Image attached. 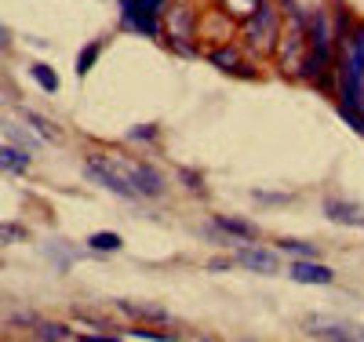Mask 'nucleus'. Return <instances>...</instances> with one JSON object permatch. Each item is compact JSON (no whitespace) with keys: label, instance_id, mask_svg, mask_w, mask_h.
<instances>
[{"label":"nucleus","instance_id":"nucleus-16","mask_svg":"<svg viewBox=\"0 0 364 342\" xmlns=\"http://www.w3.org/2000/svg\"><path fill=\"white\" fill-rule=\"evenodd\" d=\"M29 77H33L48 91V95H55V91H58V73L48 66V62H33V66H29Z\"/></svg>","mask_w":364,"mask_h":342},{"label":"nucleus","instance_id":"nucleus-6","mask_svg":"<svg viewBox=\"0 0 364 342\" xmlns=\"http://www.w3.org/2000/svg\"><path fill=\"white\" fill-rule=\"evenodd\" d=\"M120 168H124V175H128V182H132L135 197H164L168 182H164V175H161L154 164H142V161H120Z\"/></svg>","mask_w":364,"mask_h":342},{"label":"nucleus","instance_id":"nucleus-12","mask_svg":"<svg viewBox=\"0 0 364 342\" xmlns=\"http://www.w3.org/2000/svg\"><path fill=\"white\" fill-rule=\"evenodd\" d=\"M211 226H215L219 233H226V237H240V240H255L259 237V230L248 223V219H233V215H215V219H211Z\"/></svg>","mask_w":364,"mask_h":342},{"label":"nucleus","instance_id":"nucleus-9","mask_svg":"<svg viewBox=\"0 0 364 342\" xmlns=\"http://www.w3.org/2000/svg\"><path fill=\"white\" fill-rule=\"evenodd\" d=\"M117 309H120V314H128V317H135V321H149V324H175V317L168 314L164 306H157V302L120 299V302H117Z\"/></svg>","mask_w":364,"mask_h":342},{"label":"nucleus","instance_id":"nucleus-25","mask_svg":"<svg viewBox=\"0 0 364 342\" xmlns=\"http://www.w3.org/2000/svg\"><path fill=\"white\" fill-rule=\"evenodd\" d=\"M255 201H262V204H288L291 197L288 193H262V190H255Z\"/></svg>","mask_w":364,"mask_h":342},{"label":"nucleus","instance_id":"nucleus-8","mask_svg":"<svg viewBox=\"0 0 364 342\" xmlns=\"http://www.w3.org/2000/svg\"><path fill=\"white\" fill-rule=\"evenodd\" d=\"M233 262H240L245 269H252V273H277L281 269V259L269 252V247H237V255H233Z\"/></svg>","mask_w":364,"mask_h":342},{"label":"nucleus","instance_id":"nucleus-15","mask_svg":"<svg viewBox=\"0 0 364 342\" xmlns=\"http://www.w3.org/2000/svg\"><path fill=\"white\" fill-rule=\"evenodd\" d=\"M178 29H182V37H193V15H190V8H168V33L171 37H178Z\"/></svg>","mask_w":364,"mask_h":342},{"label":"nucleus","instance_id":"nucleus-26","mask_svg":"<svg viewBox=\"0 0 364 342\" xmlns=\"http://www.w3.org/2000/svg\"><path fill=\"white\" fill-rule=\"evenodd\" d=\"M132 338H142V342H164L168 335H164V331H132Z\"/></svg>","mask_w":364,"mask_h":342},{"label":"nucleus","instance_id":"nucleus-21","mask_svg":"<svg viewBox=\"0 0 364 342\" xmlns=\"http://www.w3.org/2000/svg\"><path fill=\"white\" fill-rule=\"evenodd\" d=\"M99 55H102V44H87V48L80 51V58H77V73H80V77H87V70L99 62Z\"/></svg>","mask_w":364,"mask_h":342},{"label":"nucleus","instance_id":"nucleus-17","mask_svg":"<svg viewBox=\"0 0 364 342\" xmlns=\"http://www.w3.org/2000/svg\"><path fill=\"white\" fill-rule=\"evenodd\" d=\"M219 4H223V11H226V15H233V18L245 22V18H252V15H255V8L262 4V0H219Z\"/></svg>","mask_w":364,"mask_h":342},{"label":"nucleus","instance_id":"nucleus-7","mask_svg":"<svg viewBox=\"0 0 364 342\" xmlns=\"http://www.w3.org/2000/svg\"><path fill=\"white\" fill-rule=\"evenodd\" d=\"M302 331L314 335V338H336V342L364 338V328H353V324H343V321H328V317H306Z\"/></svg>","mask_w":364,"mask_h":342},{"label":"nucleus","instance_id":"nucleus-18","mask_svg":"<svg viewBox=\"0 0 364 342\" xmlns=\"http://www.w3.org/2000/svg\"><path fill=\"white\" fill-rule=\"evenodd\" d=\"M120 244H124V240H120L117 233H109V230H99V233L87 237V247H91V252H117Z\"/></svg>","mask_w":364,"mask_h":342},{"label":"nucleus","instance_id":"nucleus-22","mask_svg":"<svg viewBox=\"0 0 364 342\" xmlns=\"http://www.w3.org/2000/svg\"><path fill=\"white\" fill-rule=\"evenodd\" d=\"M26 124H29V128H33V132H41L44 139H51V142L58 139V132L51 128V124H48L44 117H37V113H26Z\"/></svg>","mask_w":364,"mask_h":342},{"label":"nucleus","instance_id":"nucleus-23","mask_svg":"<svg viewBox=\"0 0 364 342\" xmlns=\"http://www.w3.org/2000/svg\"><path fill=\"white\" fill-rule=\"evenodd\" d=\"M281 247H284V252H291V255H299V259H314L317 255L310 244H299V240H281Z\"/></svg>","mask_w":364,"mask_h":342},{"label":"nucleus","instance_id":"nucleus-13","mask_svg":"<svg viewBox=\"0 0 364 342\" xmlns=\"http://www.w3.org/2000/svg\"><path fill=\"white\" fill-rule=\"evenodd\" d=\"M29 153L22 146H0V171H26Z\"/></svg>","mask_w":364,"mask_h":342},{"label":"nucleus","instance_id":"nucleus-10","mask_svg":"<svg viewBox=\"0 0 364 342\" xmlns=\"http://www.w3.org/2000/svg\"><path fill=\"white\" fill-rule=\"evenodd\" d=\"M288 277L295 284H331L336 281V273L321 262H291L288 266Z\"/></svg>","mask_w":364,"mask_h":342},{"label":"nucleus","instance_id":"nucleus-3","mask_svg":"<svg viewBox=\"0 0 364 342\" xmlns=\"http://www.w3.org/2000/svg\"><path fill=\"white\" fill-rule=\"evenodd\" d=\"M164 11V0H120V22L139 37H157Z\"/></svg>","mask_w":364,"mask_h":342},{"label":"nucleus","instance_id":"nucleus-14","mask_svg":"<svg viewBox=\"0 0 364 342\" xmlns=\"http://www.w3.org/2000/svg\"><path fill=\"white\" fill-rule=\"evenodd\" d=\"M211 66H219V70H226V73H240L245 58H240L237 48H215V51H211Z\"/></svg>","mask_w":364,"mask_h":342},{"label":"nucleus","instance_id":"nucleus-2","mask_svg":"<svg viewBox=\"0 0 364 342\" xmlns=\"http://www.w3.org/2000/svg\"><path fill=\"white\" fill-rule=\"evenodd\" d=\"M277 41H281V15L273 4H262L255 8L252 18H245V44L255 51V55H273L277 51Z\"/></svg>","mask_w":364,"mask_h":342},{"label":"nucleus","instance_id":"nucleus-11","mask_svg":"<svg viewBox=\"0 0 364 342\" xmlns=\"http://www.w3.org/2000/svg\"><path fill=\"white\" fill-rule=\"evenodd\" d=\"M324 215L331 223H339V226H364V211L350 201H339V197H328L324 201Z\"/></svg>","mask_w":364,"mask_h":342},{"label":"nucleus","instance_id":"nucleus-19","mask_svg":"<svg viewBox=\"0 0 364 342\" xmlns=\"http://www.w3.org/2000/svg\"><path fill=\"white\" fill-rule=\"evenodd\" d=\"M33 335L37 338H73V331L66 324H55V321H37L33 324Z\"/></svg>","mask_w":364,"mask_h":342},{"label":"nucleus","instance_id":"nucleus-24","mask_svg":"<svg viewBox=\"0 0 364 342\" xmlns=\"http://www.w3.org/2000/svg\"><path fill=\"white\" fill-rule=\"evenodd\" d=\"M0 128H4V135H11L15 142H22V149H29V146H37V139H26L18 128H15V124H0Z\"/></svg>","mask_w":364,"mask_h":342},{"label":"nucleus","instance_id":"nucleus-4","mask_svg":"<svg viewBox=\"0 0 364 342\" xmlns=\"http://www.w3.org/2000/svg\"><path fill=\"white\" fill-rule=\"evenodd\" d=\"M84 175H87L91 182H99L102 190L117 193V197L139 201L135 190H132V182H128V175H124V168H120V161H113V157H87V161H84Z\"/></svg>","mask_w":364,"mask_h":342},{"label":"nucleus","instance_id":"nucleus-20","mask_svg":"<svg viewBox=\"0 0 364 342\" xmlns=\"http://www.w3.org/2000/svg\"><path fill=\"white\" fill-rule=\"evenodd\" d=\"M29 240V230L22 223H0V244H22Z\"/></svg>","mask_w":364,"mask_h":342},{"label":"nucleus","instance_id":"nucleus-5","mask_svg":"<svg viewBox=\"0 0 364 342\" xmlns=\"http://www.w3.org/2000/svg\"><path fill=\"white\" fill-rule=\"evenodd\" d=\"M324 66H328V18L317 11L310 18V58L302 62V77L324 84Z\"/></svg>","mask_w":364,"mask_h":342},{"label":"nucleus","instance_id":"nucleus-1","mask_svg":"<svg viewBox=\"0 0 364 342\" xmlns=\"http://www.w3.org/2000/svg\"><path fill=\"white\" fill-rule=\"evenodd\" d=\"M360 99H364V26L343 41L339 55V109L357 132H364Z\"/></svg>","mask_w":364,"mask_h":342},{"label":"nucleus","instance_id":"nucleus-28","mask_svg":"<svg viewBox=\"0 0 364 342\" xmlns=\"http://www.w3.org/2000/svg\"><path fill=\"white\" fill-rule=\"evenodd\" d=\"M8 48H11V33H8L4 26H0V51H8Z\"/></svg>","mask_w":364,"mask_h":342},{"label":"nucleus","instance_id":"nucleus-27","mask_svg":"<svg viewBox=\"0 0 364 342\" xmlns=\"http://www.w3.org/2000/svg\"><path fill=\"white\" fill-rule=\"evenodd\" d=\"M132 139H157V124H149V128H135Z\"/></svg>","mask_w":364,"mask_h":342}]
</instances>
